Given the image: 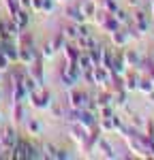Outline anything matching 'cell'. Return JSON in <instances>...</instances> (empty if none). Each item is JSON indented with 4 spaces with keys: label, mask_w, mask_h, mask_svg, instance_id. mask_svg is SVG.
<instances>
[{
    "label": "cell",
    "mask_w": 154,
    "mask_h": 160,
    "mask_svg": "<svg viewBox=\"0 0 154 160\" xmlns=\"http://www.w3.org/2000/svg\"><path fill=\"white\" fill-rule=\"evenodd\" d=\"M66 105H69V109H92V111H96L94 98L90 96L86 90H79L77 86L66 90Z\"/></svg>",
    "instance_id": "obj_1"
},
{
    "label": "cell",
    "mask_w": 154,
    "mask_h": 160,
    "mask_svg": "<svg viewBox=\"0 0 154 160\" xmlns=\"http://www.w3.org/2000/svg\"><path fill=\"white\" fill-rule=\"evenodd\" d=\"M9 158H15V160H34V158H43V154H41V148H37L32 141H28L26 137H19Z\"/></svg>",
    "instance_id": "obj_2"
},
{
    "label": "cell",
    "mask_w": 154,
    "mask_h": 160,
    "mask_svg": "<svg viewBox=\"0 0 154 160\" xmlns=\"http://www.w3.org/2000/svg\"><path fill=\"white\" fill-rule=\"evenodd\" d=\"M81 75H84V71L79 68L77 62H64L62 71H60V81H62V86L66 90H71L81 81Z\"/></svg>",
    "instance_id": "obj_3"
},
{
    "label": "cell",
    "mask_w": 154,
    "mask_h": 160,
    "mask_svg": "<svg viewBox=\"0 0 154 160\" xmlns=\"http://www.w3.org/2000/svg\"><path fill=\"white\" fill-rule=\"evenodd\" d=\"M51 102H54L51 100V92L47 88H38V90L28 94V105L34 111H49Z\"/></svg>",
    "instance_id": "obj_4"
},
{
    "label": "cell",
    "mask_w": 154,
    "mask_h": 160,
    "mask_svg": "<svg viewBox=\"0 0 154 160\" xmlns=\"http://www.w3.org/2000/svg\"><path fill=\"white\" fill-rule=\"evenodd\" d=\"M17 130H15V126H4L2 130H0V149H2V154H4V158H9L11 156L13 148H15V143H17Z\"/></svg>",
    "instance_id": "obj_5"
},
{
    "label": "cell",
    "mask_w": 154,
    "mask_h": 160,
    "mask_svg": "<svg viewBox=\"0 0 154 160\" xmlns=\"http://www.w3.org/2000/svg\"><path fill=\"white\" fill-rule=\"evenodd\" d=\"M111 79H114V73L109 71V68H105V66H92V83L94 86H99L101 90H105V88H109V83H111Z\"/></svg>",
    "instance_id": "obj_6"
},
{
    "label": "cell",
    "mask_w": 154,
    "mask_h": 160,
    "mask_svg": "<svg viewBox=\"0 0 154 160\" xmlns=\"http://www.w3.org/2000/svg\"><path fill=\"white\" fill-rule=\"evenodd\" d=\"M109 41H111V47L122 49V47H126L128 41H133V38H131V32H128L126 26H120L118 30H114V32L109 34Z\"/></svg>",
    "instance_id": "obj_7"
},
{
    "label": "cell",
    "mask_w": 154,
    "mask_h": 160,
    "mask_svg": "<svg viewBox=\"0 0 154 160\" xmlns=\"http://www.w3.org/2000/svg\"><path fill=\"white\" fill-rule=\"evenodd\" d=\"M43 62H45V60L38 56L37 60L28 66V75L38 83V88H45V66H43Z\"/></svg>",
    "instance_id": "obj_8"
},
{
    "label": "cell",
    "mask_w": 154,
    "mask_h": 160,
    "mask_svg": "<svg viewBox=\"0 0 154 160\" xmlns=\"http://www.w3.org/2000/svg\"><path fill=\"white\" fill-rule=\"evenodd\" d=\"M94 152L101 156V158H107V160H111V158H116V152H114V145L105 139V137H99L96 139V145H94Z\"/></svg>",
    "instance_id": "obj_9"
},
{
    "label": "cell",
    "mask_w": 154,
    "mask_h": 160,
    "mask_svg": "<svg viewBox=\"0 0 154 160\" xmlns=\"http://www.w3.org/2000/svg\"><path fill=\"white\" fill-rule=\"evenodd\" d=\"M137 81H139V71L137 68H126L122 75V86L126 92H137Z\"/></svg>",
    "instance_id": "obj_10"
},
{
    "label": "cell",
    "mask_w": 154,
    "mask_h": 160,
    "mask_svg": "<svg viewBox=\"0 0 154 160\" xmlns=\"http://www.w3.org/2000/svg\"><path fill=\"white\" fill-rule=\"evenodd\" d=\"M38 56V49L34 45H30V47H19V58H17V64H24V66H30L32 62L37 60Z\"/></svg>",
    "instance_id": "obj_11"
},
{
    "label": "cell",
    "mask_w": 154,
    "mask_h": 160,
    "mask_svg": "<svg viewBox=\"0 0 154 160\" xmlns=\"http://www.w3.org/2000/svg\"><path fill=\"white\" fill-rule=\"evenodd\" d=\"M0 51L11 60V64H15L17 62V58H19V49H17V45H15V41L13 38H7V41H0Z\"/></svg>",
    "instance_id": "obj_12"
},
{
    "label": "cell",
    "mask_w": 154,
    "mask_h": 160,
    "mask_svg": "<svg viewBox=\"0 0 154 160\" xmlns=\"http://www.w3.org/2000/svg\"><path fill=\"white\" fill-rule=\"evenodd\" d=\"M88 132H90V130H86V128L79 126V124H71V128H69V137L73 139V143H75L77 148L84 145V141L88 139Z\"/></svg>",
    "instance_id": "obj_13"
},
{
    "label": "cell",
    "mask_w": 154,
    "mask_h": 160,
    "mask_svg": "<svg viewBox=\"0 0 154 160\" xmlns=\"http://www.w3.org/2000/svg\"><path fill=\"white\" fill-rule=\"evenodd\" d=\"M64 17L69 22H73V24H86V17H84V13L79 9V4H69L64 9Z\"/></svg>",
    "instance_id": "obj_14"
},
{
    "label": "cell",
    "mask_w": 154,
    "mask_h": 160,
    "mask_svg": "<svg viewBox=\"0 0 154 160\" xmlns=\"http://www.w3.org/2000/svg\"><path fill=\"white\" fill-rule=\"evenodd\" d=\"M11 120L15 126L26 122V102H11Z\"/></svg>",
    "instance_id": "obj_15"
},
{
    "label": "cell",
    "mask_w": 154,
    "mask_h": 160,
    "mask_svg": "<svg viewBox=\"0 0 154 160\" xmlns=\"http://www.w3.org/2000/svg\"><path fill=\"white\" fill-rule=\"evenodd\" d=\"M11 100L13 102H28V90H26L24 81H17V83H11Z\"/></svg>",
    "instance_id": "obj_16"
},
{
    "label": "cell",
    "mask_w": 154,
    "mask_h": 160,
    "mask_svg": "<svg viewBox=\"0 0 154 160\" xmlns=\"http://www.w3.org/2000/svg\"><path fill=\"white\" fill-rule=\"evenodd\" d=\"M137 92L139 94H143V96H150V94H154V81L148 77V75L139 73V81H137Z\"/></svg>",
    "instance_id": "obj_17"
},
{
    "label": "cell",
    "mask_w": 154,
    "mask_h": 160,
    "mask_svg": "<svg viewBox=\"0 0 154 160\" xmlns=\"http://www.w3.org/2000/svg\"><path fill=\"white\" fill-rule=\"evenodd\" d=\"M81 49L75 45V41H66V45L62 47V56H64V62H77Z\"/></svg>",
    "instance_id": "obj_18"
},
{
    "label": "cell",
    "mask_w": 154,
    "mask_h": 160,
    "mask_svg": "<svg viewBox=\"0 0 154 160\" xmlns=\"http://www.w3.org/2000/svg\"><path fill=\"white\" fill-rule=\"evenodd\" d=\"M122 56H124V64H126V68H137V71H139V64H141L139 51L124 49V51H122Z\"/></svg>",
    "instance_id": "obj_19"
},
{
    "label": "cell",
    "mask_w": 154,
    "mask_h": 160,
    "mask_svg": "<svg viewBox=\"0 0 154 160\" xmlns=\"http://www.w3.org/2000/svg\"><path fill=\"white\" fill-rule=\"evenodd\" d=\"M124 71H126L124 56H122V51H116L114 53V62H111V73H114V77H122Z\"/></svg>",
    "instance_id": "obj_20"
},
{
    "label": "cell",
    "mask_w": 154,
    "mask_h": 160,
    "mask_svg": "<svg viewBox=\"0 0 154 160\" xmlns=\"http://www.w3.org/2000/svg\"><path fill=\"white\" fill-rule=\"evenodd\" d=\"M79 9H81V13H84L86 22H92V19H94V15H96V9H99V4H96L94 0H84V2L79 4Z\"/></svg>",
    "instance_id": "obj_21"
},
{
    "label": "cell",
    "mask_w": 154,
    "mask_h": 160,
    "mask_svg": "<svg viewBox=\"0 0 154 160\" xmlns=\"http://www.w3.org/2000/svg\"><path fill=\"white\" fill-rule=\"evenodd\" d=\"M13 22L19 26V30H26L28 26H30V11L28 9H19V11L15 13V15H11Z\"/></svg>",
    "instance_id": "obj_22"
},
{
    "label": "cell",
    "mask_w": 154,
    "mask_h": 160,
    "mask_svg": "<svg viewBox=\"0 0 154 160\" xmlns=\"http://www.w3.org/2000/svg\"><path fill=\"white\" fill-rule=\"evenodd\" d=\"M94 102H96V109L99 107H107V105H114V94H111V90H101L96 96H94Z\"/></svg>",
    "instance_id": "obj_23"
},
{
    "label": "cell",
    "mask_w": 154,
    "mask_h": 160,
    "mask_svg": "<svg viewBox=\"0 0 154 160\" xmlns=\"http://www.w3.org/2000/svg\"><path fill=\"white\" fill-rule=\"evenodd\" d=\"M24 126H26V132H28L30 137H41V132H43V124L38 122L37 118H30V120H26Z\"/></svg>",
    "instance_id": "obj_24"
},
{
    "label": "cell",
    "mask_w": 154,
    "mask_h": 160,
    "mask_svg": "<svg viewBox=\"0 0 154 160\" xmlns=\"http://www.w3.org/2000/svg\"><path fill=\"white\" fill-rule=\"evenodd\" d=\"M60 32L64 34L66 41H77V37H79V24H73V22H71V24L64 26Z\"/></svg>",
    "instance_id": "obj_25"
},
{
    "label": "cell",
    "mask_w": 154,
    "mask_h": 160,
    "mask_svg": "<svg viewBox=\"0 0 154 160\" xmlns=\"http://www.w3.org/2000/svg\"><path fill=\"white\" fill-rule=\"evenodd\" d=\"M114 53H116V51L111 49V47H103V51H101V66H105V68H109V71H111Z\"/></svg>",
    "instance_id": "obj_26"
},
{
    "label": "cell",
    "mask_w": 154,
    "mask_h": 160,
    "mask_svg": "<svg viewBox=\"0 0 154 160\" xmlns=\"http://www.w3.org/2000/svg\"><path fill=\"white\" fill-rule=\"evenodd\" d=\"M99 130L105 132V135L114 132V115H109V118H99Z\"/></svg>",
    "instance_id": "obj_27"
},
{
    "label": "cell",
    "mask_w": 154,
    "mask_h": 160,
    "mask_svg": "<svg viewBox=\"0 0 154 160\" xmlns=\"http://www.w3.org/2000/svg\"><path fill=\"white\" fill-rule=\"evenodd\" d=\"M77 64H79V68H81V71H90V68L94 66V64H92V60H90V53H88V51H81V53H79Z\"/></svg>",
    "instance_id": "obj_28"
},
{
    "label": "cell",
    "mask_w": 154,
    "mask_h": 160,
    "mask_svg": "<svg viewBox=\"0 0 154 160\" xmlns=\"http://www.w3.org/2000/svg\"><path fill=\"white\" fill-rule=\"evenodd\" d=\"M96 4H99V9H103V11H107V13H116L120 9L116 0H101V2H96Z\"/></svg>",
    "instance_id": "obj_29"
},
{
    "label": "cell",
    "mask_w": 154,
    "mask_h": 160,
    "mask_svg": "<svg viewBox=\"0 0 154 160\" xmlns=\"http://www.w3.org/2000/svg\"><path fill=\"white\" fill-rule=\"evenodd\" d=\"M49 43H51V47L56 49V53H58V51H62V47L66 45V38H64V34H62V32H58V34H56V37L51 38Z\"/></svg>",
    "instance_id": "obj_30"
},
{
    "label": "cell",
    "mask_w": 154,
    "mask_h": 160,
    "mask_svg": "<svg viewBox=\"0 0 154 160\" xmlns=\"http://www.w3.org/2000/svg\"><path fill=\"white\" fill-rule=\"evenodd\" d=\"M38 53H41V58H43V60H54V56H56V49L51 47V43H45V45L38 49Z\"/></svg>",
    "instance_id": "obj_31"
},
{
    "label": "cell",
    "mask_w": 154,
    "mask_h": 160,
    "mask_svg": "<svg viewBox=\"0 0 154 160\" xmlns=\"http://www.w3.org/2000/svg\"><path fill=\"white\" fill-rule=\"evenodd\" d=\"M7 32H9V37H11L13 41H15V37H17L19 32H22V30H19V26L13 22V17H11V15L7 17Z\"/></svg>",
    "instance_id": "obj_32"
},
{
    "label": "cell",
    "mask_w": 154,
    "mask_h": 160,
    "mask_svg": "<svg viewBox=\"0 0 154 160\" xmlns=\"http://www.w3.org/2000/svg\"><path fill=\"white\" fill-rule=\"evenodd\" d=\"M41 152H43V158L56 160V154H58V148H56V145H51V143H45V145L41 148Z\"/></svg>",
    "instance_id": "obj_33"
},
{
    "label": "cell",
    "mask_w": 154,
    "mask_h": 160,
    "mask_svg": "<svg viewBox=\"0 0 154 160\" xmlns=\"http://www.w3.org/2000/svg\"><path fill=\"white\" fill-rule=\"evenodd\" d=\"M114 17L120 22V26H128L131 24V15H128L126 11H122V9H118V11L114 13Z\"/></svg>",
    "instance_id": "obj_34"
},
{
    "label": "cell",
    "mask_w": 154,
    "mask_h": 160,
    "mask_svg": "<svg viewBox=\"0 0 154 160\" xmlns=\"http://www.w3.org/2000/svg\"><path fill=\"white\" fill-rule=\"evenodd\" d=\"M2 2H4V7H7L9 15H15V13L22 9V7H19V0H2Z\"/></svg>",
    "instance_id": "obj_35"
},
{
    "label": "cell",
    "mask_w": 154,
    "mask_h": 160,
    "mask_svg": "<svg viewBox=\"0 0 154 160\" xmlns=\"http://www.w3.org/2000/svg\"><path fill=\"white\" fill-rule=\"evenodd\" d=\"M30 11L37 15H43V0H30Z\"/></svg>",
    "instance_id": "obj_36"
},
{
    "label": "cell",
    "mask_w": 154,
    "mask_h": 160,
    "mask_svg": "<svg viewBox=\"0 0 154 160\" xmlns=\"http://www.w3.org/2000/svg\"><path fill=\"white\" fill-rule=\"evenodd\" d=\"M56 9V0H43V15H49Z\"/></svg>",
    "instance_id": "obj_37"
},
{
    "label": "cell",
    "mask_w": 154,
    "mask_h": 160,
    "mask_svg": "<svg viewBox=\"0 0 154 160\" xmlns=\"http://www.w3.org/2000/svg\"><path fill=\"white\" fill-rule=\"evenodd\" d=\"M9 68H11V60H9V58L0 51V71H2V73H7Z\"/></svg>",
    "instance_id": "obj_38"
},
{
    "label": "cell",
    "mask_w": 154,
    "mask_h": 160,
    "mask_svg": "<svg viewBox=\"0 0 154 160\" xmlns=\"http://www.w3.org/2000/svg\"><path fill=\"white\" fill-rule=\"evenodd\" d=\"M7 38H11L9 32H7V19L0 17V41H7Z\"/></svg>",
    "instance_id": "obj_39"
},
{
    "label": "cell",
    "mask_w": 154,
    "mask_h": 160,
    "mask_svg": "<svg viewBox=\"0 0 154 160\" xmlns=\"http://www.w3.org/2000/svg\"><path fill=\"white\" fill-rule=\"evenodd\" d=\"M49 111H51V115H56V118H64V111H62V107H60V105H54V102H51Z\"/></svg>",
    "instance_id": "obj_40"
},
{
    "label": "cell",
    "mask_w": 154,
    "mask_h": 160,
    "mask_svg": "<svg viewBox=\"0 0 154 160\" xmlns=\"http://www.w3.org/2000/svg\"><path fill=\"white\" fill-rule=\"evenodd\" d=\"M66 158H71V154H69L66 149L58 148V154H56V160H66Z\"/></svg>",
    "instance_id": "obj_41"
},
{
    "label": "cell",
    "mask_w": 154,
    "mask_h": 160,
    "mask_svg": "<svg viewBox=\"0 0 154 160\" xmlns=\"http://www.w3.org/2000/svg\"><path fill=\"white\" fill-rule=\"evenodd\" d=\"M19 7H22V9H28V11H30V0H19ZM32 13V11H30Z\"/></svg>",
    "instance_id": "obj_42"
},
{
    "label": "cell",
    "mask_w": 154,
    "mask_h": 160,
    "mask_svg": "<svg viewBox=\"0 0 154 160\" xmlns=\"http://www.w3.org/2000/svg\"><path fill=\"white\" fill-rule=\"evenodd\" d=\"M152 26H154V0H152Z\"/></svg>",
    "instance_id": "obj_43"
},
{
    "label": "cell",
    "mask_w": 154,
    "mask_h": 160,
    "mask_svg": "<svg viewBox=\"0 0 154 160\" xmlns=\"http://www.w3.org/2000/svg\"><path fill=\"white\" fill-rule=\"evenodd\" d=\"M0 126H2V113H0Z\"/></svg>",
    "instance_id": "obj_44"
},
{
    "label": "cell",
    "mask_w": 154,
    "mask_h": 160,
    "mask_svg": "<svg viewBox=\"0 0 154 160\" xmlns=\"http://www.w3.org/2000/svg\"><path fill=\"white\" fill-rule=\"evenodd\" d=\"M56 2H66V0H56Z\"/></svg>",
    "instance_id": "obj_45"
},
{
    "label": "cell",
    "mask_w": 154,
    "mask_h": 160,
    "mask_svg": "<svg viewBox=\"0 0 154 160\" xmlns=\"http://www.w3.org/2000/svg\"><path fill=\"white\" fill-rule=\"evenodd\" d=\"M0 79H2V71H0Z\"/></svg>",
    "instance_id": "obj_46"
},
{
    "label": "cell",
    "mask_w": 154,
    "mask_h": 160,
    "mask_svg": "<svg viewBox=\"0 0 154 160\" xmlns=\"http://www.w3.org/2000/svg\"><path fill=\"white\" fill-rule=\"evenodd\" d=\"M0 96H2V90H0Z\"/></svg>",
    "instance_id": "obj_47"
},
{
    "label": "cell",
    "mask_w": 154,
    "mask_h": 160,
    "mask_svg": "<svg viewBox=\"0 0 154 160\" xmlns=\"http://www.w3.org/2000/svg\"><path fill=\"white\" fill-rule=\"evenodd\" d=\"M94 2H101V0H94Z\"/></svg>",
    "instance_id": "obj_48"
}]
</instances>
